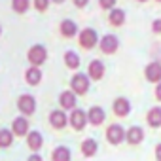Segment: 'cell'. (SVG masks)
I'll use <instances>...</instances> for the list:
<instances>
[{"label": "cell", "instance_id": "6da1fadb", "mask_svg": "<svg viewBox=\"0 0 161 161\" xmlns=\"http://www.w3.org/2000/svg\"><path fill=\"white\" fill-rule=\"evenodd\" d=\"M89 76L87 74H84V72H78V74H74L72 76V80H70V87H72V91L76 93V95H86L87 91H89Z\"/></svg>", "mask_w": 161, "mask_h": 161}, {"label": "cell", "instance_id": "7a4b0ae2", "mask_svg": "<svg viewBox=\"0 0 161 161\" xmlns=\"http://www.w3.org/2000/svg\"><path fill=\"white\" fill-rule=\"evenodd\" d=\"M27 59H29V63H31L32 66H38V68H40V66L47 61V49H46L42 44H34V46L29 49Z\"/></svg>", "mask_w": 161, "mask_h": 161}, {"label": "cell", "instance_id": "3957f363", "mask_svg": "<svg viewBox=\"0 0 161 161\" xmlns=\"http://www.w3.org/2000/svg\"><path fill=\"white\" fill-rule=\"evenodd\" d=\"M78 36H80L78 42H80V46H82L84 49H91V47H95L97 42H99V36H97L95 29H84Z\"/></svg>", "mask_w": 161, "mask_h": 161}, {"label": "cell", "instance_id": "277c9868", "mask_svg": "<svg viewBox=\"0 0 161 161\" xmlns=\"http://www.w3.org/2000/svg\"><path fill=\"white\" fill-rule=\"evenodd\" d=\"M17 108H19V112L23 114V116H31V114H34V110H36V99L32 97V95H21L19 97V101H17Z\"/></svg>", "mask_w": 161, "mask_h": 161}, {"label": "cell", "instance_id": "5b68a950", "mask_svg": "<svg viewBox=\"0 0 161 161\" xmlns=\"http://www.w3.org/2000/svg\"><path fill=\"white\" fill-rule=\"evenodd\" d=\"M70 125H72V129H76V131H82V129H86V125H87V112H84V110H80V108H74L72 110V114H70Z\"/></svg>", "mask_w": 161, "mask_h": 161}, {"label": "cell", "instance_id": "8992f818", "mask_svg": "<svg viewBox=\"0 0 161 161\" xmlns=\"http://www.w3.org/2000/svg\"><path fill=\"white\" fill-rule=\"evenodd\" d=\"M99 47H101V51H103V53L112 55V53H116V51H118V47H119V40H118V36H114V34H106V36H103V38H101Z\"/></svg>", "mask_w": 161, "mask_h": 161}, {"label": "cell", "instance_id": "52a82bcc", "mask_svg": "<svg viewBox=\"0 0 161 161\" xmlns=\"http://www.w3.org/2000/svg\"><path fill=\"white\" fill-rule=\"evenodd\" d=\"M106 140H108L110 144H114V146H116V144H121V142L125 140V131H123V127L118 125V123H116V125L112 123V125L106 129Z\"/></svg>", "mask_w": 161, "mask_h": 161}, {"label": "cell", "instance_id": "ba28073f", "mask_svg": "<svg viewBox=\"0 0 161 161\" xmlns=\"http://www.w3.org/2000/svg\"><path fill=\"white\" fill-rule=\"evenodd\" d=\"M144 74H146V80H148V82L159 84V82H161V63H159V61L150 63V64L144 68Z\"/></svg>", "mask_w": 161, "mask_h": 161}, {"label": "cell", "instance_id": "9c48e42d", "mask_svg": "<svg viewBox=\"0 0 161 161\" xmlns=\"http://www.w3.org/2000/svg\"><path fill=\"white\" fill-rule=\"evenodd\" d=\"M78 95L70 89H66V91H63L61 95H59V104H61V108L63 110H74L76 108V103H78V99H76Z\"/></svg>", "mask_w": 161, "mask_h": 161}, {"label": "cell", "instance_id": "30bf717a", "mask_svg": "<svg viewBox=\"0 0 161 161\" xmlns=\"http://www.w3.org/2000/svg\"><path fill=\"white\" fill-rule=\"evenodd\" d=\"M12 133H14L15 136H25V135H29V133H31V131H29V119L23 118V116L15 118L14 123H12Z\"/></svg>", "mask_w": 161, "mask_h": 161}, {"label": "cell", "instance_id": "8fae6325", "mask_svg": "<svg viewBox=\"0 0 161 161\" xmlns=\"http://www.w3.org/2000/svg\"><path fill=\"white\" fill-rule=\"evenodd\" d=\"M87 76H89L91 80H95V82L103 80V78H104V63L99 61V59L91 61V63H89V72H87Z\"/></svg>", "mask_w": 161, "mask_h": 161}, {"label": "cell", "instance_id": "7c38bea8", "mask_svg": "<svg viewBox=\"0 0 161 161\" xmlns=\"http://www.w3.org/2000/svg\"><path fill=\"white\" fill-rule=\"evenodd\" d=\"M104 118H106V114H104V110H103L101 106H91L89 112H87V119H89V123L95 125V127L103 125V123H104Z\"/></svg>", "mask_w": 161, "mask_h": 161}, {"label": "cell", "instance_id": "4fadbf2b", "mask_svg": "<svg viewBox=\"0 0 161 161\" xmlns=\"http://www.w3.org/2000/svg\"><path fill=\"white\" fill-rule=\"evenodd\" d=\"M112 108H114V114H116V116L123 118V116H127V114L131 112V103H129L125 97H119V99H116V101H114Z\"/></svg>", "mask_w": 161, "mask_h": 161}, {"label": "cell", "instance_id": "5bb4252c", "mask_svg": "<svg viewBox=\"0 0 161 161\" xmlns=\"http://www.w3.org/2000/svg\"><path fill=\"white\" fill-rule=\"evenodd\" d=\"M49 123L55 127V129H63L66 123H68V118L63 110H51L49 112Z\"/></svg>", "mask_w": 161, "mask_h": 161}, {"label": "cell", "instance_id": "9a60e30c", "mask_svg": "<svg viewBox=\"0 0 161 161\" xmlns=\"http://www.w3.org/2000/svg\"><path fill=\"white\" fill-rule=\"evenodd\" d=\"M125 140H127L129 144H140V142L144 140V131H142L138 125H135V127H131V129L125 133Z\"/></svg>", "mask_w": 161, "mask_h": 161}, {"label": "cell", "instance_id": "2e32d148", "mask_svg": "<svg viewBox=\"0 0 161 161\" xmlns=\"http://www.w3.org/2000/svg\"><path fill=\"white\" fill-rule=\"evenodd\" d=\"M27 144H29V148H31L32 152H38V150L44 146V136H42L38 131H31V133L27 135Z\"/></svg>", "mask_w": 161, "mask_h": 161}, {"label": "cell", "instance_id": "e0dca14e", "mask_svg": "<svg viewBox=\"0 0 161 161\" xmlns=\"http://www.w3.org/2000/svg\"><path fill=\"white\" fill-rule=\"evenodd\" d=\"M25 80L29 86H38L42 82V70L38 66H31L27 72H25Z\"/></svg>", "mask_w": 161, "mask_h": 161}, {"label": "cell", "instance_id": "ac0fdd59", "mask_svg": "<svg viewBox=\"0 0 161 161\" xmlns=\"http://www.w3.org/2000/svg\"><path fill=\"white\" fill-rule=\"evenodd\" d=\"M61 34H63L64 38H74V36L78 34L76 23H74L72 19H64V21L61 23Z\"/></svg>", "mask_w": 161, "mask_h": 161}, {"label": "cell", "instance_id": "d6986e66", "mask_svg": "<svg viewBox=\"0 0 161 161\" xmlns=\"http://www.w3.org/2000/svg\"><path fill=\"white\" fill-rule=\"evenodd\" d=\"M108 21H110V25H114V27H121V25L125 23V12L119 10V8L110 10V14H108Z\"/></svg>", "mask_w": 161, "mask_h": 161}, {"label": "cell", "instance_id": "ffe728a7", "mask_svg": "<svg viewBox=\"0 0 161 161\" xmlns=\"http://www.w3.org/2000/svg\"><path fill=\"white\" fill-rule=\"evenodd\" d=\"M97 150H99V144H97L95 138H86V140L82 142V153H84L86 157H93V155L97 153Z\"/></svg>", "mask_w": 161, "mask_h": 161}, {"label": "cell", "instance_id": "44dd1931", "mask_svg": "<svg viewBox=\"0 0 161 161\" xmlns=\"http://www.w3.org/2000/svg\"><path fill=\"white\" fill-rule=\"evenodd\" d=\"M72 153L66 146H57L53 152H51V161H70Z\"/></svg>", "mask_w": 161, "mask_h": 161}, {"label": "cell", "instance_id": "7402d4cb", "mask_svg": "<svg viewBox=\"0 0 161 161\" xmlns=\"http://www.w3.org/2000/svg\"><path fill=\"white\" fill-rule=\"evenodd\" d=\"M146 119H148V125H150V127H161V108H159V106H153V108L148 112Z\"/></svg>", "mask_w": 161, "mask_h": 161}, {"label": "cell", "instance_id": "603a6c76", "mask_svg": "<svg viewBox=\"0 0 161 161\" xmlns=\"http://www.w3.org/2000/svg\"><path fill=\"white\" fill-rule=\"evenodd\" d=\"M64 64L70 68V70H76L80 66V55L76 51H66L64 53Z\"/></svg>", "mask_w": 161, "mask_h": 161}, {"label": "cell", "instance_id": "cb8c5ba5", "mask_svg": "<svg viewBox=\"0 0 161 161\" xmlns=\"http://www.w3.org/2000/svg\"><path fill=\"white\" fill-rule=\"evenodd\" d=\"M14 144V133L10 129L0 131V148H10Z\"/></svg>", "mask_w": 161, "mask_h": 161}, {"label": "cell", "instance_id": "d4e9b609", "mask_svg": "<svg viewBox=\"0 0 161 161\" xmlns=\"http://www.w3.org/2000/svg\"><path fill=\"white\" fill-rule=\"evenodd\" d=\"M12 8L15 14H25L31 8V0H12Z\"/></svg>", "mask_w": 161, "mask_h": 161}, {"label": "cell", "instance_id": "484cf974", "mask_svg": "<svg viewBox=\"0 0 161 161\" xmlns=\"http://www.w3.org/2000/svg\"><path fill=\"white\" fill-rule=\"evenodd\" d=\"M34 2V8L38 10V12H46L47 8H49V2L51 0H32Z\"/></svg>", "mask_w": 161, "mask_h": 161}, {"label": "cell", "instance_id": "4316f807", "mask_svg": "<svg viewBox=\"0 0 161 161\" xmlns=\"http://www.w3.org/2000/svg\"><path fill=\"white\" fill-rule=\"evenodd\" d=\"M116 2H118V0H99L101 8H103V10H108V12L116 8Z\"/></svg>", "mask_w": 161, "mask_h": 161}, {"label": "cell", "instance_id": "83f0119b", "mask_svg": "<svg viewBox=\"0 0 161 161\" xmlns=\"http://www.w3.org/2000/svg\"><path fill=\"white\" fill-rule=\"evenodd\" d=\"M152 31H153V32H159V34H161V19H155V21L152 23Z\"/></svg>", "mask_w": 161, "mask_h": 161}, {"label": "cell", "instance_id": "f1b7e54d", "mask_svg": "<svg viewBox=\"0 0 161 161\" xmlns=\"http://www.w3.org/2000/svg\"><path fill=\"white\" fill-rule=\"evenodd\" d=\"M72 2H74L76 8H86V6L89 4V0H72Z\"/></svg>", "mask_w": 161, "mask_h": 161}, {"label": "cell", "instance_id": "f546056e", "mask_svg": "<svg viewBox=\"0 0 161 161\" xmlns=\"http://www.w3.org/2000/svg\"><path fill=\"white\" fill-rule=\"evenodd\" d=\"M27 161H44V159H42V155H40V153H32Z\"/></svg>", "mask_w": 161, "mask_h": 161}, {"label": "cell", "instance_id": "4dcf8cb0", "mask_svg": "<svg viewBox=\"0 0 161 161\" xmlns=\"http://www.w3.org/2000/svg\"><path fill=\"white\" fill-rule=\"evenodd\" d=\"M155 159H157V161H161V144H157V146H155Z\"/></svg>", "mask_w": 161, "mask_h": 161}, {"label": "cell", "instance_id": "1f68e13d", "mask_svg": "<svg viewBox=\"0 0 161 161\" xmlns=\"http://www.w3.org/2000/svg\"><path fill=\"white\" fill-rule=\"evenodd\" d=\"M155 97H157V101H161V82L155 86Z\"/></svg>", "mask_w": 161, "mask_h": 161}, {"label": "cell", "instance_id": "d6a6232c", "mask_svg": "<svg viewBox=\"0 0 161 161\" xmlns=\"http://www.w3.org/2000/svg\"><path fill=\"white\" fill-rule=\"evenodd\" d=\"M53 2H55V4H63V2H64V0H53Z\"/></svg>", "mask_w": 161, "mask_h": 161}, {"label": "cell", "instance_id": "836d02e7", "mask_svg": "<svg viewBox=\"0 0 161 161\" xmlns=\"http://www.w3.org/2000/svg\"><path fill=\"white\" fill-rule=\"evenodd\" d=\"M138 2H148V0H138Z\"/></svg>", "mask_w": 161, "mask_h": 161}, {"label": "cell", "instance_id": "e575fe53", "mask_svg": "<svg viewBox=\"0 0 161 161\" xmlns=\"http://www.w3.org/2000/svg\"><path fill=\"white\" fill-rule=\"evenodd\" d=\"M0 34H2V27H0Z\"/></svg>", "mask_w": 161, "mask_h": 161}, {"label": "cell", "instance_id": "d590c367", "mask_svg": "<svg viewBox=\"0 0 161 161\" xmlns=\"http://www.w3.org/2000/svg\"><path fill=\"white\" fill-rule=\"evenodd\" d=\"M157 2H159V4H161V0H157Z\"/></svg>", "mask_w": 161, "mask_h": 161}]
</instances>
